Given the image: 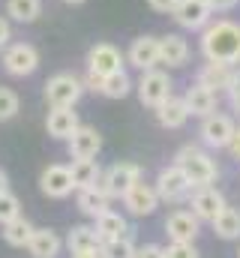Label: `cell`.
I'll list each match as a JSON object with an SVG mask.
<instances>
[{
  "label": "cell",
  "instance_id": "1",
  "mask_svg": "<svg viewBox=\"0 0 240 258\" xmlns=\"http://www.w3.org/2000/svg\"><path fill=\"white\" fill-rule=\"evenodd\" d=\"M201 54L213 63H240V24L231 18H213L201 30Z\"/></svg>",
  "mask_w": 240,
  "mask_h": 258
},
{
  "label": "cell",
  "instance_id": "2",
  "mask_svg": "<svg viewBox=\"0 0 240 258\" xmlns=\"http://www.w3.org/2000/svg\"><path fill=\"white\" fill-rule=\"evenodd\" d=\"M174 162L183 168V174L189 177L192 189H198V186H213V180L219 177L216 159H213L207 150H201L198 144H183L177 153H174Z\"/></svg>",
  "mask_w": 240,
  "mask_h": 258
},
{
  "label": "cell",
  "instance_id": "3",
  "mask_svg": "<svg viewBox=\"0 0 240 258\" xmlns=\"http://www.w3.org/2000/svg\"><path fill=\"white\" fill-rule=\"evenodd\" d=\"M45 102L51 108H75L78 99L84 96V81L75 72H57L45 81Z\"/></svg>",
  "mask_w": 240,
  "mask_h": 258
},
{
  "label": "cell",
  "instance_id": "4",
  "mask_svg": "<svg viewBox=\"0 0 240 258\" xmlns=\"http://www.w3.org/2000/svg\"><path fill=\"white\" fill-rule=\"evenodd\" d=\"M3 72L12 75V78H27L39 69V48L30 45V42H9L3 48Z\"/></svg>",
  "mask_w": 240,
  "mask_h": 258
},
{
  "label": "cell",
  "instance_id": "5",
  "mask_svg": "<svg viewBox=\"0 0 240 258\" xmlns=\"http://www.w3.org/2000/svg\"><path fill=\"white\" fill-rule=\"evenodd\" d=\"M171 87H174L171 75H168V72H162L159 66H156V69H147V72H141V78L135 81V93H138L141 105H147V108H156V105H162V102L171 96Z\"/></svg>",
  "mask_w": 240,
  "mask_h": 258
},
{
  "label": "cell",
  "instance_id": "6",
  "mask_svg": "<svg viewBox=\"0 0 240 258\" xmlns=\"http://www.w3.org/2000/svg\"><path fill=\"white\" fill-rule=\"evenodd\" d=\"M153 186L159 192V201H168V204H180V201H186L192 195V183H189V177L183 174V168H180L177 162L159 168Z\"/></svg>",
  "mask_w": 240,
  "mask_h": 258
},
{
  "label": "cell",
  "instance_id": "7",
  "mask_svg": "<svg viewBox=\"0 0 240 258\" xmlns=\"http://www.w3.org/2000/svg\"><path fill=\"white\" fill-rule=\"evenodd\" d=\"M138 180H141V165H135V162H114V165H108L102 171L99 186L105 189L108 198H120L123 201V195L129 192Z\"/></svg>",
  "mask_w": 240,
  "mask_h": 258
},
{
  "label": "cell",
  "instance_id": "8",
  "mask_svg": "<svg viewBox=\"0 0 240 258\" xmlns=\"http://www.w3.org/2000/svg\"><path fill=\"white\" fill-rule=\"evenodd\" d=\"M234 129H237L234 117L213 111V114L201 117L198 135H201V144H204V147H210V150H222V147H228V141H231Z\"/></svg>",
  "mask_w": 240,
  "mask_h": 258
},
{
  "label": "cell",
  "instance_id": "9",
  "mask_svg": "<svg viewBox=\"0 0 240 258\" xmlns=\"http://www.w3.org/2000/svg\"><path fill=\"white\" fill-rule=\"evenodd\" d=\"M126 66V54L120 51L117 45L111 42H96L90 51H87V72L105 78V75H114Z\"/></svg>",
  "mask_w": 240,
  "mask_h": 258
},
{
  "label": "cell",
  "instance_id": "10",
  "mask_svg": "<svg viewBox=\"0 0 240 258\" xmlns=\"http://www.w3.org/2000/svg\"><path fill=\"white\" fill-rule=\"evenodd\" d=\"M174 24L183 30H204L213 21V9L207 6V0H177L174 12H171Z\"/></svg>",
  "mask_w": 240,
  "mask_h": 258
},
{
  "label": "cell",
  "instance_id": "11",
  "mask_svg": "<svg viewBox=\"0 0 240 258\" xmlns=\"http://www.w3.org/2000/svg\"><path fill=\"white\" fill-rule=\"evenodd\" d=\"M126 63L135 66L138 72L156 69V66H159V36L144 33V36L132 39V42H129V48H126Z\"/></svg>",
  "mask_w": 240,
  "mask_h": 258
},
{
  "label": "cell",
  "instance_id": "12",
  "mask_svg": "<svg viewBox=\"0 0 240 258\" xmlns=\"http://www.w3.org/2000/svg\"><path fill=\"white\" fill-rule=\"evenodd\" d=\"M66 150H69L72 159H96L99 150H102V135H99V129L81 123V126L69 135Z\"/></svg>",
  "mask_w": 240,
  "mask_h": 258
},
{
  "label": "cell",
  "instance_id": "13",
  "mask_svg": "<svg viewBox=\"0 0 240 258\" xmlns=\"http://www.w3.org/2000/svg\"><path fill=\"white\" fill-rule=\"evenodd\" d=\"M189 207H192V213L201 222H213L222 213V207H225V195L219 192L216 186H198L189 195Z\"/></svg>",
  "mask_w": 240,
  "mask_h": 258
},
{
  "label": "cell",
  "instance_id": "14",
  "mask_svg": "<svg viewBox=\"0 0 240 258\" xmlns=\"http://www.w3.org/2000/svg\"><path fill=\"white\" fill-rule=\"evenodd\" d=\"M198 225H201V219L192 210H174L165 219V234H168L171 243H195Z\"/></svg>",
  "mask_w": 240,
  "mask_h": 258
},
{
  "label": "cell",
  "instance_id": "15",
  "mask_svg": "<svg viewBox=\"0 0 240 258\" xmlns=\"http://www.w3.org/2000/svg\"><path fill=\"white\" fill-rule=\"evenodd\" d=\"M39 189H42V195H48V198H69V195L75 192L69 165H48L39 174Z\"/></svg>",
  "mask_w": 240,
  "mask_h": 258
},
{
  "label": "cell",
  "instance_id": "16",
  "mask_svg": "<svg viewBox=\"0 0 240 258\" xmlns=\"http://www.w3.org/2000/svg\"><path fill=\"white\" fill-rule=\"evenodd\" d=\"M123 207H126L132 216H150V213L159 207V192H156V186L138 180L129 192L123 195Z\"/></svg>",
  "mask_w": 240,
  "mask_h": 258
},
{
  "label": "cell",
  "instance_id": "17",
  "mask_svg": "<svg viewBox=\"0 0 240 258\" xmlns=\"http://www.w3.org/2000/svg\"><path fill=\"white\" fill-rule=\"evenodd\" d=\"M189 42L180 36V33H165L159 36V66H168V69H180V66L189 63Z\"/></svg>",
  "mask_w": 240,
  "mask_h": 258
},
{
  "label": "cell",
  "instance_id": "18",
  "mask_svg": "<svg viewBox=\"0 0 240 258\" xmlns=\"http://www.w3.org/2000/svg\"><path fill=\"white\" fill-rule=\"evenodd\" d=\"M183 102H186V108H189V117H207V114L216 111V93H213L210 87L198 84V81L186 87Z\"/></svg>",
  "mask_w": 240,
  "mask_h": 258
},
{
  "label": "cell",
  "instance_id": "19",
  "mask_svg": "<svg viewBox=\"0 0 240 258\" xmlns=\"http://www.w3.org/2000/svg\"><path fill=\"white\" fill-rule=\"evenodd\" d=\"M153 111H156V123L162 129H183L186 120H189V108H186L183 96H174V93L162 105H156Z\"/></svg>",
  "mask_w": 240,
  "mask_h": 258
},
{
  "label": "cell",
  "instance_id": "20",
  "mask_svg": "<svg viewBox=\"0 0 240 258\" xmlns=\"http://www.w3.org/2000/svg\"><path fill=\"white\" fill-rule=\"evenodd\" d=\"M78 126H81V120H78V111L75 108H51L48 117H45L48 135L57 138V141H69V135Z\"/></svg>",
  "mask_w": 240,
  "mask_h": 258
},
{
  "label": "cell",
  "instance_id": "21",
  "mask_svg": "<svg viewBox=\"0 0 240 258\" xmlns=\"http://www.w3.org/2000/svg\"><path fill=\"white\" fill-rule=\"evenodd\" d=\"M60 249H63V240L54 228H36L27 243V252L33 258H57Z\"/></svg>",
  "mask_w": 240,
  "mask_h": 258
},
{
  "label": "cell",
  "instance_id": "22",
  "mask_svg": "<svg viewBox=\"0 0 240 258\" xmlns=\"http://www.w3.org/2000/svg\"><path fill=\"white\" fill-rule=\"evenodd\" d=\"M75 204H78V210H81L84 216H90V219H96V216H102L105 210H111V207H108L111 198L105 195V189H102L99 183H96V186H87V189H78Z\"/></svg>",
  "mask_w": 240,
  "mask_h": 258
},
{
  "label": "cell",
  "instance_id": "23",
  "mask_svg": "<svg viewBox=\"0 0 240 258\" xmlns=\"http://www.w3.org/2000/svg\"><path fill=\"white\" fill-rule=\"evenodd\" d=\"M231 75H234V66L207 60V63L198 69V78H195V81L204 84V87H210L213 93H219V90H225V87L231 84Z\"/></svg>",
  "mask_w": 240,
  "mask_h": 258
},
{
  "label": "cell",
  "instance_id": "24",
  "mask_svg": "<svg viewBox=\"0 0 240 258\" xmlns=\"http://www.w3.org/2000/svg\"><path fill=\"white\" fill-rule=\"evenodd\" d=\"M93 225H96L102 243H105V240H117V237H126V234H129V222H126V216H120L117 210H105L102 216L93 219Z\"/></svg>",
  "mask_w": 240,
  "mask_h": 258
},
{
  "label": "cell",
  "instance_id": "25",
  "mask_svg": "<svg viewBox=\"0 0 240 258\" xmlns=\"http://www.w3.org/2000/svg\"><path fill=\"white\" fill-rule=\"evenodd\" d=\"M69 171H72L75 189H87V186H96L102 180V168H99L96 159H72Z\"/></svg>",
  "mask_w": 240,
  "mask_h": 258
},
{
  "label": "cell",
  "instance_id": "26",
  "mask_svg": "<svg viewBox=\"0 0 240 258\" xmlns=\"http://www.w3.org/2000/svg\"><path fill=\"white\" fill-rule=\"evenodd\" d=\"M33 231H36V228H33V222H30L27 216H15V219H9V222L3 225V240H6L9 246H15V249H27Z\"/></svg>",
  "mask_w": 240,
  "mask_h": 258
},
{
  "label": "cell",
  "instance_id": "27",
  "mask_svg": "<svg viewBox=\"0 0 240 258\" xmlns=\"http://www.w3.org/2000/svg\"><path fill=\"white\" fill-rule=\"evenodd\" d=\"M66 246L69 252H81V249H99L102 237L96 231V225H72L66 234Z\"/></svg>",
  "mask_w": 240,
  "mask_h": 258
},
{
  "label": "cell",
  "instance_id": "28",
  "mask_svg": "<svg viewBox=\"0 0 240 258\" xmlns=\"http://www.w3.org/2000/svg\"><path fill=\"white\" fill-rule=\"evenodd\" d=\"M42 15V0H6V18L15 24H33Z\"/></svg>",
  "mask_w": 240,
  "mask_h": 258
},
{
  "label": "cell",
  "instance_id": "29",
  "mask_svg": "<svg viewBox=\"0 0 240 258\" xmlns=\"http://www.w3.org/2000/svg\"><path fill=\"white\" fill-rule=\"evenodd\" d=\"M219 240H240V210L237 207H222V213L210 222Z\"/></svg>",
  "mask_w": 240,
  "mask_h": 258
},
{
  "label": "cell",
  "instance_id": "30",
  "mask_svg": "<svg viewBox=\"0 0 240 258\" xmlns=\"http://www.w3.org/2000/svg\"><path fill=\"white\" fill-rule=\"evenodd\" d=\"M132 78H129V72L126 69H120V72H114V75H105L102 78V96L105 99H126L129 93H132Z\"/></svg>",
  "mask_w": 240,
  "mask_h": 258
},
{
  "label": "cell",
  "instance_id": "31",
  "mask_svg": "<svg viewBox=\"0 0 240 258\" xmlns=\"http://www.w3.org/2000/svg\"><path fill=\"white\" fill-rule=\"evenodd\" d=\"M135 252H138V246L132 243L129 234L126 237H117V240H105L99 246V255L102 258H135Z\"/></svg>",
  "mask_w": 240,
  "mask_h": 258
},
{
  "label": "cell",
  "instance_id": "32",
  "mask_svg": "<svg viewBox=\"0 0 240 258\" xmlns=\"http://www.w3.org/2000/svg\"><path fill=\"white\" fill-rule=\"evenodd\" d=\"M18 111H21V99H18V93H15L12 87H3V84H0V123L12 120Z\"/></svg>",
  "mask_w": 240,
  "mask_h": 258
},
{
  "label": "cell",
  "instance_id": "33",
  "mask_svg": "<svg viewBox=\"0 0 240 258\" xmlns=\"http://www.w3.org/2000/svg\"><path fill=\"white\" fill-rule=\"evenodd\" d=\"M15 216H21V201H18V195H12L9 189H3V192H0V225H6V222L15 219Z\"/></svg>",
  "mask_w": 240,
  "mask_h": 258
},
{
  "label": "cell",
  "instance_id": "34",
  "mask_svg": "<svg viewBox=\"0 0 240 258\" xmlns=\"http://www.w3.org/2000/svg\"><path fill=\"white\" fill-rule=\"evenodd\" d=\"M162 255L165 258H201L198 249H195V243H171V240H168V246H162Z\"/></svg>",
  "mask_w": 240,
  "mask_h": 258
},
{
  "label": "cell",
  "instance_id": "35",
  "mask_svg": "<svg viewBox=\"0 0 240 258\" xmlns=\"http://www.w3.org/2000/svg\"><path fill=\"white\" fill-rule=\"evenodd\" d=\"M225 96H228V105H231V108L240 114V69H234V75H231V84L225 87Z\"/></svg>",
  "mask_w": 240,
  "mask_h": 258
},
{
  "label": "cell",
  "instance_id": "36",
  "mask_svg": "<svg viewBox=\"0 0 240 258\" xmlns=\"http://www.w3.org/2000/svg\"><path fill=\"white\" fill-rule=\"evenodd\" d=\"M147 6H150L153 12H159V15H171L174 6H177V0H147Z\"/></svg>",
  "mask_w": 240,
  "mask_h": 258
},
{
  "label": "cell",
  "instance_id": "37",
  "mask_svg": "<svg viewBox=\"0 0 240 258\" xmlns=\"http://www.w3.org/2000/svg\"><path fill=\"white\" fill-rule=\"evenodd\" d=\"M135 258H165V255H162V246H156V243H144V246H138Z\"/></svg>",
  "mask_w": 240,
  "mask_h": 258
},
{
  "label": "cell",
  "instance_id": "38",
  "mask_svg": "<svg viewBox=\"0 0 240 258\" xmlns=\"http://www.w3.org/2000/svg\"><path fill=\"white\" fill-rule=\"evenodd\" d=\"M9 39H12V24H9L6 15H0V48H6Z\"/></svg>",
  "mask_w": 240,
  "mask_h": 258
},
{
  "label": "cell",
  "instance_id": "39",
  "mask_svg": "<svg viewBox=\"0 0 240 258\" xmlns=\"http://www.w3.org/2000/svg\"><path fill=\"white\" fill-rule=\"evenodd\" d=\"M207 6H210L213 12H231V9L237 6V0H207Z\"/></svg>",
  "mask_w": 240,
  "mask_h": 258
},
{
  "label": "cell",
  "instance_id": "40",
  "mask_svg": "<svg viewBox=\"0 0 240 258\" xmlns=\"http://www.w3.org/2000/svg\"><path fill=\"white\" fill-rule=\"evenodd\" d=\"M228 153H231V159H237L240 162V126L234 129V135H231V141H228V147H225Z\"/></svg>",
  "mask_w": 240,
  "mask_h": 258
},
{
  "label": "cell",
  "instance_id": "41",
  "mask_svg": "<svg viewBox=\"0 0 240 258\" xmlns=\"http://www.w3.org/2000/svg\"><path fill=\"white\" fill-rule=\"evenodd\" d=\"M72 258H102L99 249H81V252H72Z\"/></svg>",
  "mask_w": 240,
  "mask_h": 258
},
{
  "label": "cell",
  "instance_id": "42",
  "mask_svg": "<svg viewBox=\"0 0 240 258\" xmlns=\"http://www.w3.org/2000/svg\"><path fill=\"white\" fill-rule=\"evenodd\" d=\"M3 189H9V177H6V171L0 168V192H3Z\"/></svg>",
  "mask_w": 240,
  "mask_h": 258
},
{
  "label": "cell",
  "instance_id": "43",
  "mask_svg": "<svg viewBox=\"0 0 240 258\" xmlns=\"http://www.w3.org/2000/svg\"><path fill=\"white\" fill-rule=\"evenodd\" d=\"M63 3H69V6H81V3H87V0H63Z\"/></svg>",
  "mask_w": 240,
  "mask_h": 258
},
{
  "label": "cell",
  "instance_id": "44",
  "mask_svg": "<svg viewBox=\"0 0 240 258\" xmlns=\"http://www.w3.org/2000/svg\"><path fill=\"white\" fill-rule=\"evenodd\" d=\"M237 258H240V252H237Z\"/></svg>",
  "mask_w": 240,
  "mask_h": 258
}]
</instances>
